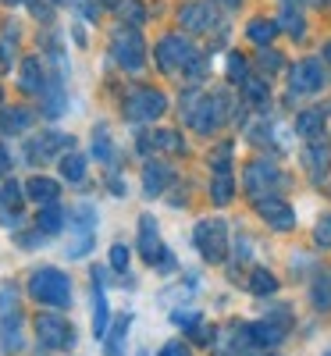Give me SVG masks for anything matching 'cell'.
Wrapping results in <instances>:
<instances>
[{"mask_svg": "<svg viewBox=\"0 0 331 356\" xmlns=\"http://www.w3.org/2000/svg\"><path fill=\"white\" fill-rule=\"evenodd\" d=\"M285 29H289L292 36H299V33H303V25H299V15H296V8H285Z\"/></svg>", "mask_w": 331, "mask_h": 356, "instance_id": "obj_36", "label": "cell"}, {"mask_svg": "<svg viewBox=\"0 0 331 356\" xmlns=\"http://www.w3.org/2000/svg\"><path fill=\"white\" fill-rule=\"evenodd\" d=\"M182 22H186V29H196V33H203V29H210V22H214V11L203 8V4H193V8L182 11Z\"/></svg>", "mask_w": 331, "mask_h": 356, "instance_id": "obj_17", "label": "cell"}, {"mask_svg": "<svg viewBox=\"0 0 331 356\" xmlns=\"http://www.w3.org/2000/svg\"><path fill=\"white\" fill-rule=\"evenodd\" d=\"M0 171H8V150L0 146Z\"/></svg>", "mask_w": 331, "mask_h": 356, "instance_id": "obj_38", "label": "cell"}, {"mask_svg": "<svg viewBox=\"0 0 331 356\" xmlns=\"http://www.w3.org/2000/svg\"><path fill=\"white\" fill-rule=\"evenodd\" d=\"M164 107H168V100L157 89H132L129 100H125V114L136 118V122H150V118L164 114Z\"/></svg>", "mask_w": 331, "mask_h": 356, "instance_id": "obj_4", "label": "cell"}, {"mask_svg": "<svg viewBox=\"0 0 331 356\" xmlns=\"http://www.w3.org/2000/svg\"><path fill=\"white\" fill-rule=\"evenodd\" d=\"M299 132H303L307 139H317V136L324 132V114H321L317 107L303 111V114H299Z\"/></svg>", "mask_w": 331, "mask_h": 356, "instance_id": "obj_21", "label": "cell"}, {"mask_svg": "<svg viewBox=\"0 0 331 356\" xmlns=\"http://www.w3.org/2000/svg\"><path fill=\"white\" fill-rule=\"evenodd\" d=\"M93 154L104 157V161H111V139L104 132H97V139H93Z\"/></svg>", "mask_w": 331, "mask_h": 356, "instance_id": "obj_35", "label": "cell"}, {"mask_svg": "<svg viewBox=\"0 0 331 356\" xmlns=\"http://www.w3.org/2000/svg\"><path fill=\"white\" fill-rule=\"evenodd\" d=\"M157 146H168V150H182V139H175V132H154Z\"/></svg>", "mask_w": 331, "mask_h": 356, "instance_id": "obj_34", "label": "cell"}, {"mask_svg": "<svg viewBox=\"0 0 331 356\" xmlns=\"http://www.w3.org/2000/svg\"><path fill=\"white\" fill-rule=\"evenodd\" d=\"M65 146H72L68 136H61V132H47V136H40V139L29 143V161H47V157H54L57 150H65Z\"/></svg>", "mask_w": 331, "mask_h": 356, "instance_id": "obj_10", "label": "cell"}, {"mask_svg": "<svg viewBox=\"0 0 331 356\" xmlns=\"http://www.w3.org/2000/svg\"><path fill=\"white\" fill-rule=\"evenodd\" d=\"M243 93H246L253 104H260V100L267 97V89H264V82H257V79H246V82H243Z\"/></svg>", "mask_w": 331, "mask_h": 356, "instance_id": "obj_31", "label": "cell"}, {"mask_svg": "<svg viewBox=\"0 0 331 356\" xmlns=\"http://www.w3.org/2000/svg\"><path fill=\"white\" fill-rule=\"evenodd\" d=\"M324 356H331V353H324Z\"/></svg>", "mask_w": 331, "mask_h": 356, "instance_id": "obj_41", "label": "cell"}, {"mask_svg": "<svg viewBox=\"0 0 331 356\" xmlns=\"http://www.w3.org/2000/svg\"><path fill=\"white\" fill-rule=\"evenodd\" d=\"M292 4H303V0H285V8H292Z\"/></svg>", "mask_w": 331, "mask_h": 356, "instance_id": "obj_39", "label": "cell"}, {"mask_svg": "<svg viewBox=\"0 0 331 356\" xmlns=\"http://www.w3.org/2000/svg\"><path fill=\"white\" fill-rule=\"evenodd\" d=\"M29 125H33V114L22 111V107H11V111H4V118H0V136H8V132H25Z\"/></svg>", "mask_w": 331, "mask_h": 356, "instance_id": "obj_16", "label": "cell"}, {"mask_svg": "<svg viewBox=\"0 0 331 356\" xmlns=\"http://www.w3.org/2000/svg\"><path fill=\"white\" fill-rule=\"evenodd\" d=\"M250 335H253V342H260V346H278V342H282V328H278V324H271V321L253 324Z\"/></svg>", "mask_w": 331, "mask_h": 356, "instance_id": "obj_23", "label": "cell"}, {"mask_svg": "<svg viewBox=\"0 0 331 356\" xmlns=\"http://www.w3.org/2000/svg\"><path fill=\"white\" fill-rule=\"evenodd\" d=\"M228 75H232L235 82H246V65H243V57H239V54H232V61H228Z\"/></svg>", "mask_w": 331, "mask_h": 356, "instance_id": "obj_33", "label": "cell"}, {"mask_svg": "<svg viewBox=\"0 0 331 356\" xmlns=\"http://www.w3.org/2000/svg\"><path fill=\"white\" fill-rule=\"evenodd\" d=\"M314 239H317V246H331V214L321 218V225H317V232H314Z\"/></svg>", "mask_w": 331, "mask_h": 356, "instance_id": "obj_32", "label": "cell"}, {"mask_svg": "<svg viewBox=\"0 0 331 356\" xmlns=\"http://www.w3.org/2000/svg\"><path fill=\"white\" fill-rule=\"evenodd\" d=\"M61 175L72 178V182H82V175H86V157H79V154L61 157Z\"/></svg>", "mask_w": 331, "mask_h": 356, "instance_id": "obj_25", "label": "cell"}, {"mask_svg": "<svg viewBox=\"0 0 331 356\" xmlns=\"http://www.w3.org/2000/svg\"><path fill=\"white\" fill-rule=\"evenodd\" d=\"M61 225H65V214L50 203V211L40 214V232H43V235H54V232H61Z\"/></svg>", "mask_w": 331, "mask_h": 356, "instance_id": "obj_26", "label": "cell"}, {"mask_svg": "<svg viewBox=\"0 0 331 356\" xmlns=\"http://www.w3.org/2000/svg\"><path fill=\"white\" fill-rule=\"evenodd\" d=\"M275 278H271V271H264V267H260V271H253V278H250V292H257V296H264V292H275Z\"/></svg>", "mask_w": 331, "mask_h": 356, "instance_id": "obj_27", "label": "cell"}, {"mask_svg": "<svg viewBox=\"0 0 331 356\" xmlns=\"http://www.w3.org/2000/svg\"><path fill=\"white\" fill-rule=\"evenodd\" d=\"M129 324H132V317H118L114 332H111V339H107V356H125V335H129Z\"/></svg>", "mask_w": 331, "mask_h": 356, "instance_id": "obj_18", "label": "cell"}, {"mask_svg": "<svg viewBox=\"0 0 331 356\" xmlns=\"http://www.w3.org/2000/svg\"><path fill=\"white\" fill-rule=\"evenodd\" d=\"M25 342H22V317L18 314H8L4 317V349L8 353H18Z\"/></svg>", "mask_w": 331, "mask_h": 356, "instance_id": "obj_19", "label": "cell"}, {"mask_svg": "<svg viewBox=\"0 0 331 356\" xmlns=\"http://www.w3.org/2000/svg\"><path fill=\"white\" fill-rule=\"evenodd\" d=\"M171 182H175V171H171V164H161V161L146 164V175H143L146 196H161V193H164Z\"/></svg>", "mask_w": 331, "mask_h": 356, "instance_id": "obj_11", "label": "cell"}, {"mask_svg": "<svg viewBox=\"0 0 331 356\" xmlns=\"http://www.w3.org/2000/svg\"><path fill=\"white\" fill-rule=\"evenodd\" d=\"M186 118L196 132H214L225 122V97H207L200 107H186Z\"/></svg>", "mask_w": 331, "mask_h": 356, "instance_id": "obj_5", "label": "cell"}, {"mask_svg": "<svg viewBox=\"0 0 331 356\" xmlns=\"http://www.w3.org/2000/svg\"><path fill=\"white\" fill-rule=\"evenodd\" d=\"M29 289H33V296L40 303L57 307V310H65L68 300H72V282L57 271V267H40L33 275V282H29Z\"/></svg>", "mask_w": 331, "mask_h": 356, "instance_id": "obj_1", "label": "cell"}, {"mask_svg": "<svg viewBox=\"0 0 331 356\" xmlns=\"http://www.w3.org/2000/svg\"><path fill=\"white\" fill-rule=\"evenodd\" d=\"M25 189H29V196H33L36 203H54L57 200V182H50V178H33Z\"/></svg>", "mask_w": 331, "mask_h": 356, "instance_id": "obj_22", "label": "cell"}, {"mask_svg": "<svg viewBox=\"0 0 331 356\" xmlns=\"http://www.w3.org/2000/svg\"><path fill=\"white\" fill-rule=\"evenodd\" d=\"M22 89H29V93H40V89H43L40 61H25V65H22Z\"/></svg>", "mask_w": 331, "mask_h": 356, "instance_id": "obj_24", "label": "cell"}, {"mask_svg": "<svg viewBox=\"0 0 331 356\" xmlns=\"http://www.w3.org/2000/svg\"><path fill=\"white\" fill-rule=\"evenodd\" d=\"M303 161H307V171H310V178H324V171H328V161H331V150H328V146H321V143H314L310 150L303 154Z\"/></svg>", "mask_w": 331, "mask_h": 356, "instance_id": "obj_15", "label": "cell"}, {"mask_svg": "<svg viewBox=\"0 0 331 356\" xmlns=\"http://www.w3.org/2000/svg\"><path fill=\"white\" fill-rule=\"evenodd\" d=\"M164 243L157 239V221L154 218H139V250H143V257L150 260V264H154V257H157V250H161Z\"/></svg>", "mask_w": 331, "mask_h": 356, "instance_id": "obj_14", "label": "cell"}, {"mask_svg": "<svg viewBox=\"0 0 331 356\" xmlns=\"http://www.w3.org/2000/svg\"><path fill=\"white\" fill-rule=\"evenodd\" d=\"M314 307H317V310H328V307H331V285H328V282H317V285H314Z\"/></svg>", "mask_w": 331, "mask_h": 356, "instance_id": "obj_29", "label": "cell"}, {"mask_svg": "<svg viewBox=\"0 0 331 356\" xmlns=\"http://www.w3.org/2000/svg\"><path fill=\"white\" fill-rule=\"evenodd\" d=\"M107 317L111 310H107V296L100 289V267H97L93 271V335L97 339H107Z\"/></svg>", "mask_w": 331, "mask_h": 356, "instance_id": "obj_13", "label": "cell"}, {"mask_svg": "<svg viewBox=\"0 0 331 356\" xmlns=\"http://www.w3.org/2000/svg\"><path fill=\"white\" fill-rule=\"evenodd\" d=\"M114 57H118V65L129 68V72L143 68V40H139L136 33H118V40H114Z\"/></svg>", "mask_w": 331, "mask_h": 356, "instance_id": "obj_8", "label": "cell"}, {"mask_svg": "<svg viewBox=\"0 0 331 356\" xmlns=\"http://www.w3.org/2000/svg\"><path fill=\"white\" fill-rule=\"evenodd\" d=\"M275 33H278V22H267V18H257V22L246 29V36H250L257 47H267L271 40H275Z\"/></svg>", "mask_w": 331, "mask_h": 356, "instance_id": "obj_20", "label": "cell"}, {"mask_svg": "<svg viewBox=\"0 0 331 356\" xmlns=\"http://www.w3.org/2000/svg\"><path fill=\"white\" fill-rule=\"evenodd\" d=\"M275 182H282V175H278V168L275 164H250L246 168V193L250 196H264V193H275Z\"/></svg>", "mask_w": 331, "mask_h": 356, "instance_id": "obj_7", "label": "cell"}, {"mask_svg": "<svg viewBox=\"0 0 331 356\" xmlns=\"http://www.w3.org/2000/svg\"><path fill=\"white\" fill-rule=\"evenodd\" d=\"M324 50H328V54H324V57H328V61H331V43H328V47H324Z\"/></svg>", "mask_w": 331, "mask_h": 356, "instance_id": "obj_40", "label": "cell"}, {"mask_svg": "<svg viewBox=\"0 0 331 356\" xmlns=\"http://www.w3.org/2000/svg\"><path fill=\"white\" fill-rule=\"evenodd\" d=\"M324 86V72L317 61H303L292 68V89L296 93H317V89Z\"/></svg>", "mask_w": 331, "mask_h": 356, "instance_id": "obj_9", "label": "cell"}, {"mask_svg": "<svg viewBox=\"0 0 331 356\" xmlns=\"http://www.w3.org/2000/svg\"><path fill=\"white\" fill-rule=\"evenodd\" d=\"M257 207H260V214L267 218V225H271V228H278V232L292 228V221H296L292 207H289V203H282V200H260Z\"/></svg>", "mask_w": 331, "mask_h": 356, "instance_id": "obj_12", "label": "cell"}, {"mask_svg": "<svg viewBox=\"0 0 331 356\" xmlns=\"http://www.w3.org/2000/svg\"><path fill=\"white\" fill-rule=\"evenodd\" d=\"M214 200L218 203L232 200V178H228V171H221V178H214Z\"/></svg>", "mask_w": 331, "mask_h": 356, "instance_id": "obj_28", "label": "cell"}, {"mask_svg": "<svg viewBox=\"0 0 331 356\" xmlns=\"http://www.w3.org/2000/svg\"><path fill=\"white\" fill-rule=\"evenodd\" d=\"M36 328H40L43 346H50V349H68L75 342V328H72V324H65L61 317H40Z\"/></svg>", "mask_w": 331, "mask_h": 356, "instance_id": "obj_6", "label": "cell"}, {"mask_svg": "<svg viewBox=\"0 0 331 356\" xmlns=\"http://www.w3.org/2000/svg\"><path fill=\"white\" fill-rule=\"evenodd\" d=\"M157 65H161L164 72H186V75H189V68H193V72L203 68V65H200V54H196L193 43H186L182 36H168V40L157 43Z\"/></svg>", "mask_w": 331, "mask_h": 356, "instance_id": "obj_2", "label": "cell"}, {"mask_svg": "<svg viewBox=\"0 0 331 356\" xmlns=\"http://www.w3.org/2000/svg\"><path fill=\"white\" fill-rule=\"evenodd\" d=\"M111 267H114V271H125V267H129V246H122V243L111 246Z\"/></svg>", "mask_w": 331, "mask_h": 356, "instance_id": "obj_30", "label": "cell"}, {"mask_svg": "<svg viewBox=\"0 0 331 356\" xmlns=\"http://www.w3.org/2000/svg\"><path fill=\"white\" fill-rule=\"evenodd\" d=\"M157 356H189V349H186L182 342H168V346H164Z\"/></svg>", "mask_w": 331, "mask_h": 356, "instance_id": "obj_37", "label": "cell"}, {"mask_svg": "<svg viewBox=\"0 0 331 356\" xmlns=\"http://www.w3.org/2000/svg\"><path fill=\"white\" fill-rule=\"evenodd\" d=\"M193 243H196V250L207 257V260H225V250H228V228H225V221L221 218H207V221H200L196 228H193Z\"/></svg>", "mask_w": 331, "mask_h": 356, "instance_id": "obj_3", "label": "cell"}]
</instances>
